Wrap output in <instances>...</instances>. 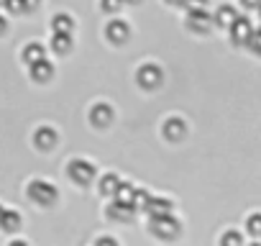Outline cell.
<instances>
[{
  "mask_svg": "<svg viewBox=\"0 0 261 246\" xmlns=\"http://www.w3.org/2000/svg\"><path fill=\"white\" fill-rule=\"evenodd\" d=\"M108 218H113V220H130V218H134V205L115 200V203L108 208Z\"/></svg>",
  "mask_w": 261,
  "mask_h": 246,
  "instance_id": "10",
  "label": "cell"
},
{
  "mask_svg": "<svg viewBox=\"0 0 261 246\" xmlns=\"http://www.w3.org/2000/svg\"><path fill=\"white\" fill-rule=\"evenodd\" d=\"M69 46H72L69 34H54V39H51V49H54V52L67 54V52H69Z\"/></svg>",
  "mask_w": 261,
  "mask_h": 246,
  "instance_id": "17",
  "label": "cell"
},
{
  "mask_svg": "<svg viewBox=\"0 0 261 246\" xmlns=\"http://www.w3.org/2000/svg\"><path fill=\"white\" fill-rule=\"evenodd\" d=\"M6 8H8L11 13H26L23 0H6Z\"/></svg>",
  "mask_w": 261,
  "mask_h": 246,
  "instance_id": "23",
  "label": "cell"
},
{
  "mask_svg": "<svg viewBox=\"0 0 261 246\" xmlns=\"http://www.w3.org/2000/svg\"><path fill=\"white\" fill-rule=\"evenodd\" d=\"M0 6H6V0H0Z\"/></svg>",
  "mask_w": 261,
  "mask_h": 246,
  "instance_id": "33",
  "label": "cell"
},
{
  "mask_svg": "<svg viewBox=\"0 0 261 246\" xmlns=\"http://www.w3.org/2000/svg\"><path fill=\"white\" fill-rule=\"evenodd\" d=\"M246 44L251 46V52H253V54H258V52H261V46H258V44H261V41H258V31H253V34L248 36V41H246Z\"/></svg>",
  "mask_w": 261,
  "mask_h": 246,
  "instance_id": "25",
  "label": "cell"
},
{
  "mask_svg": "<svg viewBox=\"0 0 261 246\" xmlns=\"http://www.w3.org/2000/svg\"><path fill=\"white\" fill-rule=\"evenodd\" d=\"M69 177L77 185H90L95 180V167L85 159H74V162H69Z\"/></svg>",
  "mask_w": 261,
  "mask_h": 246,
  "instance_id": "3",
  "label": "cell"
},
{
  "mask_svg": "<svg viewBox=\"0 0 261 246\" xmlns=\"http://www.w3.org/2000/svg\"><path fill=\"white\" fill-rule=\"evenodd\" d=\"M136 80H139V85H141V87L154 90V87H159V85H162L164 75H162V69H159L156 64H144V67H139Z\"/></svg>",
  "mask_w": 261,
  "mask_h": 246,
  "instance_id": "4",
  "label": "cell"
},
{
  "mask_svg": "<svg viewBox=\"0 0 261 246\" xmlns=\"http://www.w3.org/2000/svg\"><path fill=\"white\" fill-rule=\"evenodd\" d=\"M29 198L34 203H39V205H51L57 200V187L49 185V182H44V180H34L29 185Z\"/></svg>",
  "mask_w": 261,
  "mask_h": 246,
  "instance_id": "2",
  "label": "cell"
},
{
  "mask_svg": "<svg viewBox=\"0 0 261 246\" xmlns=\"http://www.w3.org/2000/svg\"><path fill=\"white\" fill-rule=\"evenodd\" d=\"M51 75H54V67H51L46 59H39V62L31 64V77H34L36 82H46Z\"/></svg>",
  "mask_w": 261,
  "mask_h": 246,
  "instance_id": "13",
  "label": "cell"
},
{
  "mask_svg": "<svg viewBox=\"0 0 261 246\" xmlns=\"http://www.w3.org/2000/svg\"><path fill=\"white\" fill-rule=\"evenodd\" d=\"M39 3H41V0H23L26 11H36V8H39Z\"/></svg>",
  "mask_w": 261,
  "mask_h": 246,
  "instance_id": "28",
  "label": "cell"
},
{
  "mask_svg": "<svg viewBox=\"0 0 261 246\" xmlns=\"http://www.w3.org/2000/svg\"><path fill=\"white\" fill-rule=\"evenodd\" d=\"M110 120H113V108H110L108 103L92 105V110H90V123H92V126L102 129V126H108Z\"/></svg>",
  "mask_w": 261,
  "mask_h": 246,
  "instance_id": "7",
  "label": "cell"
},
{
  "mask_svg": "<svg viewBox=\"0 0 261 246\" xmlns=\"http://www.w3.org/2000/svg\"><path fill=\"white\" fill-rule=\"evenodd\" d=\"M248 231H251L253 236H258V233H261V215H258V213L248 218Z\"/></svg>",
  "mask_w": 261,
  "mask_h": 246,
  "instance_id": "24",
  "label": "cell"
},
{
  "mask_svg": "<svg viewBox=\"0 0 261 246\" xmlns=\"http://www.w3.org/2000/svg\"><path fill=\"white\" fill-rule=\"evenodd\" d=\"M228 29H230V39H233V44H246V41H248V36L256 31V29H253V23H251L248 18H236Z\"/></svg>",
  "mask_w": 261,
  "mask_h": 246,
  "instance_id": "5",
  "label": "cell"
},
{
  "mask_svg": "<svg viewBox=\"0 0 261 246\" xmlns=\"http://www.w3.org/2000/svg\"><path fill=\"white\" fill-rule=\"evenodd\" d=\"M123 3H125V0H100L102 11H108V13H118L123 8Z\"/></svg>",
  "mask_w": 261,
  "mask_h": 246,
  "instance_id": "22",
  "label": "cell"
},
{
  "mask_svg": "<svg viewBox=\"0 0 261 246\" xmlns=\"http://www.w3.org/2000/svg\"><path fill=\"white\" fill-rule=\"evenodd\" d=\"M23 59H26L29 64L44 59V46H41V44H29V46L23 49Z\"/></svg>",
  "mask_w": 261,
  "mask_h": 246,
  "instance_id": "19",
  "label": "cell"
},
{
  "mask_svg": "<svg viewBox=\"0 0 261 246\" xmlns=\"http://www.w3.org/2000/svg\"><path fill=\"white\" fill-rule=\"evenodd\" d=\"M134 185H128V182H118V187H115V200H120V203H130V198H134Z\"/></svg>",
  "mask_w": 261,
  "mask_h": 246,
  "instance_id": "18",
  "label": "cell"
},
{
  "mask_svg": "<svg viewBox=\"0 0 261 246\" xmlns=\"http://www.w3.org/2000/svg\"><path fill=\"white\" fill-rule=\"evenodd\" d=\"M210 23H213V18H210V13H207L205 8H195V11H190V16H187V26H190L192 31L205 34V31L210 29Z\"/></svg>",
  "mask_w": 261,
  "mask_h": 246,
  "instance_id": "6",
  "label": "cell"
},
{
  "mask_svg": "<svg viewBox=\"0 0 261 246\" xmlns=\"http://www.w3.org/2000/svg\"><path fill=\"white\" fill-rule=\"evenodd\" d=\"M182 6H187L190 11H195V8H202L205 6V0H182Z\"/></svg>",
  "mask_w": 261,
  "mask_h": 246,
  "instance_id": "26",
  "label": "cell"
},
{
  "mask_svg": "<svg viewBox=\"0 0 261 246\" xmlns=\"http://www.w3.org/2000/svg\"><path fill=\"white\" fill-rule=\"evenodd\" d=\"M169 3H177V6H179V3H182V0H169Z\"/></svg>",
  "mask_w": 261,
  "mask_h": 246,
  "instance_id": "32",
  "label": "cell"
},
{
  "mask_svg": "<svg viewBox=\"0 0 261 246\" xmlns=\"http://www.w3.org/2000/svg\"><path fill=\"white\" fill-rule=\"evenodd\" d=\"M144 210L149 215H167L172 210V200H167V198H149V203H146Z\"/></svg>",
  "mask_w": 261,
  "mask_h": 246,
  "instance_id": "12",
  "label": "cell"
},
{
  "mask_svg": "<svg viewBox=\"0 0 261 246\" xmlns=\"http://www.w3.org/2000/svg\"><path fill=\"white\" fill-rule=\"evenodd\" d=\"M128 34H130V29H128L125 21H110L108 29H105V36H108L113 44H123V41L128 39Z\"/></svg>",
  "mask_w": 261,
  "mask_h": 246,
  "instance_id": "8",
  "label": "cell"
},
{
  "mask_svg": "<svg viewBox=\"0 0 261 246\" xmlns=\"http://www.w3.org/2000/svg\"><path fill=\"white\" fill-rule=\"evenodd\" d=\"M97 243H108V246H113L115 241H113V238H97Z\"/></svg>",
  "mask_w": 261,
  "mask_h": 246,
  "instance_id": "31",
  "label": "cell"
},
{
  "mask_svg": "<svg viewBox=\"0 0 261 246\" xmlns=\"http://www.w3.org/2000/svg\"><path fill=\"white\" fill-rule=\"evenodd\" d=\"M185 134H187V126H185L182 118H169L164 123V136L169 141H179V139H185Z\"/></svg>",
  "mask_w": 261,
  "mask_h": 246,
  "instance_id": "9",
  "label": "cell"
},
{
  "mask_svg": "<svg viewBox=\"0 0 261 246\" xmlns=\"http://www.w3.org/2000/svg\"><path fill=\"white\" fill-rule=\"evenodd\" d=\"M0 213H3V205H0Z\"/></svg>",
  "mask_w": 261,
  "mask_h": 246,
  "instance_id": "34",
  "label": "cell"
},
{
  "mask_svg": "<svg viewBox=\"0 0 261 246\" xmlns=\"http://www.w3.org/2000/svg\"><path fill=\"white\" fill-rule=\"evenodd\" d=\"M34 141H36V146H39V149H51V146L57 144V131H54V129H49V126H41V129H36Z\"/></svg>",
  "mask_w": 261,
  "mask_h": 246,
  "instance_id": "11",
  "label": "cell"
},
{
  "mask_svg": "<svg viewBox=\"0 0 261 246\" xmlns=\"http://www.w3.org/2000/svg\"><path fill=\"white\" fill-rule=\"evenodd\" d=\"M0 226H3L6 231H16L21 226V215L16 210H6L3 208V213H0Z\"/></svg>",
  "mask_w": 261,
  "mask_h": 246,
  "instance_id": "16",
  "label": "cell"
},
{
  "mask_svg": "<svg viewBox=\"0 0 261 246\" xmlns=\"http://www.w3.org/2000/svg\"><path fill=\"white\" fill-rule=\"evenodd\" d=\"M241 241H243V238H241L238 233H225V236H223V243H241Z\"/></svg>",
  "mask_w": 261,
  "mask_h": 246,
  "instance_id": "27",
  "label": "cell"
},
{
  "mask_svg": "<svg viewBox=\"0 0 261 246\" xmlns=\"http://www.w3.org/2000/svg\"><path fill=\"white\" fill-rule=\"evenodd\" d=\"M118 175H105L102 180H100V192L102 195H113L115 192V187H118Z\"/></svg>",
  "mask_w": 261,
  "mask_h": 246,
  "instance_id": "20",
  "label": "cell"
},
{
  "mask_svg": "<svg viewBox=\"0 0 261 246\" xmlns=\"http://www.w3.org/2000/svg\"><path fill=\"white\" fill-rule=\"evenodd\" d=\"M241 3H243L246 8H256V6H258V0H241Z\"/></svg>",
  "mask_w": 261,
  "mask_h": 246,
  "instance_id": "29",
  "label": "cell"
},
{
  "mask_svg": "<svg viewBox=\"0 0 261 246\" xmlns=\"http://www.w3.org/2000/svg\"><path fill=\"white\" fill-rule=\"evenodd\" d=\"M149 190H134V198H130V205H134V210H144L146 203H149Z\"/></svg>",
  "mask_w": 261,
  "mask_h": 246,
  "instance_id": "21",
  "label": "cell"
},
{
  "mask_svg": "<svg viewBox=\"0 0 261 246\" xmlns=\"http://www.w3.org/2000/svg\"><path fill=\"white\" fill-rule=\"evenodd\" d=\"M179 220L172 218V213L167 215H151V231L159 236V238H174L179 233Z\"/></svg>",
  "mask_w": 261,
  "mask_h": 246,
  "instance_id": "1",
  "label": "cell"
},
{
  "mask_svg": "<svg viewBox=\"0 0 261 246\" xmlns=\"http://www.w3.org/2000/svg\"><path fill=\"white\" fill-rule=\"evenodd\" d=\"M236 18H238V11H236L233 6H220V8H218V13H215V23H218V26H223V29H228Z\"/></svg>",
  "mask_w": 261,
  "mask_h": 246,
  "instance_id": "14",
  "label": "cell"
},
{
  "mask_svg": "<svg viewBox=\"0 0 261 246\" xmlns=\"http://www.w3.org/2000/svg\"><path fill=\"white\" fill-rule=\"evenodd\" d=\"M72 26H74V21H72L67 13H59V16L51 18V29H54V34H72Z\"/></svg>",
  "mask_w": 261,
  "mask_h": 246,
  "instance_id": "15",
  "label": "cell"
},
{
  "mask_svg": "<svg viewBox=\"0 0 261 246\" xmlns=\"http://www.w3.org/2000/svg\"><path fill=\"white\" fill-rule=\"evenodd\" d=\"M6 26H8V23H6V18H3V16H0V36H3V34H6Z\"/></svg>",
  "mask_w": 261,
  "mask_h": 246,
  "instance_id": "30",
  "label": "cell"
}]
</instances>
